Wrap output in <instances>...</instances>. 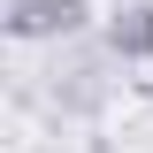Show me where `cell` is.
Masks as SVG:
<instances>
[{
    "mask_svg": "<svg viewBox=\"0 0 153 153\" xmlns=\"http://www.w3.org/2000/svg\"><path fill=\"white\" fill-rule=\"evenodd\" d=\"M0 31L16 46H61V38L92 31V0H8Z\"/></svg>",
    "mask_w": 153,
    "mask_h": 153,
    "instance_id": "1",
    "label": "cell"
},
{
    "mask_svg": "<svg viewBox=\"0 0 153 153\" xmlns=\"http://www.w3.org/2000/svg\"><path fill=\"white\" fill-rule=\"evenodd\" d=\"M115 61H153V0H123L107 23H100Z\"/></svg>",
    "mask_w": 153,
    "mask_h": 153,
    "instance_id": "2",
    "label": "cell"
}]
</instances>
